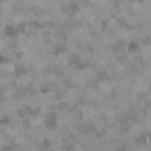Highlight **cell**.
<instances>
[{
    "label": "cell",
    "mask_w": 151,
    "mask_h": 151,
    "mask_svg": "<svg viewBox=\"0 0 151 151\" xmlns=\"http://www.w3.org/2000/svg\"><path fill=\"white\" fill-rule=\"evenodd\" d=\"M4 32H5V35L6 37H9L11 38H17L18 37V29H17V26L14 25H8V26H5L4 28Z\"/></svg>",
    "instance_id": "6da1fadb"
},
{
    "label": "cell",
    "mask_w": 151,
    "mask_h": 151,
    "mask_svg": "<svg viewBox=\"0 0 151 151\" xmlns=\"http://www.w3.org/2000/svg\"><path fill=\"white\" fill-rule=\"evenodd\" d=\"M116 58H117V63L123 64V65H125V64L127 63V60H129V55H127L125 52L122 53V54H119V55H117Z\"/></svg>",
    "instance_id": "7a4b0ae2"
},
{
    "label": "cell",
    "mask_w": 151,
    "mask_h": 151,
    "mask_svg": "<svg viewBox=\"0 0 151 151\" xmlns=\"http://www.w3.org/2000/svg\"><path fill=\"white\" fill-rule=\"evenodd\" d=\"M21 127H22L25 131H28V130L32 127L31 120H29L28 118H26V119H21Z\"/></svg>",
    "instance_id": "3957f363"
}]
</instances>
